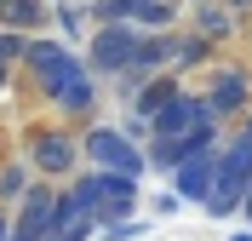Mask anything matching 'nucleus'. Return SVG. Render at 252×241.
I'll return each mask as SVG.
<instances>
[{
	"label": "nucleus",
	"mask_w": 252,
	"mask_h": 241,
	"mask_svg": "<svg viewBox=\"0 0 252 241\" xmlns=\"http://www.w3.org/2000/svg\"><path fill=\"white\" fill-rule=\"evenodd\" d=\"M23 64L40 75V86H46V98L58 103L63 115H86L97 103L92 92V75L75 64V52L58 46V40H23Z\"/></svg>",
	"instance_id": "1"
},
{
	"label": "nucleus",
	"mask_w": 252,
	"mask_h": 241,
	"mask_svg": "<svg viewBox=\"0 0 252 241\" xmlns=\"http://www.w3.org/2000/svg\"><path fill=\"white\" fill-rule=\"evenodd\" d=\"M247 190H252V132H247V138H235L229 149H218L212 190H206V212H212V218H229V212H241Z\"/></svg>",
	"instance_id": "2"
},
{
	"label": "nucleus",
	"mask_w": 252,
	"mask_h": 241,
	"mask_svg": "<svg viewBox=\"0 0 252 241\" xmlns=\"http://www.w3.org/2000/svg\"><path fill=\"white\" fill-rule=\"evenodd\" d=\"M75 201L97 212V224H115V218H126V212L138 207V178H132V172H109V167H97V172L75 178Z\"/></svg>",
	"instance_id": "3"
},
{
	"label": "nucleus",
	"mask_w": 252,
	"mask_h": 241,
	"mask_svg": "<svg viewBox=\"0 0 252 241\" xmlns=\"http://www.w3.org/2000/svg\"><path fill=\"white\" fill-rule=\"evenodd\" d=\"M138 40H143V29L138 23H97V34H92V69H103V75H126L132 69V58H138Z\"/></svg>",
	"instance_id": "4"
},
{
	"label": "nucleus",
	"mask_w": 252,
	"mask_h": 241,
	"mask_svg": "<svg viewBox=\"0 0 252 241\" xmlns=\"http://www.w3.org/2000/svg\"><path fill=\"white\" fill-rule=\"evenodd\" d=\"M212 121H218V115L206 109V98L172 92L155 115H149V132H155V138H184V132H195V127H212Z\"/></svg>",
	"instance_id": "5"
},
{
	"label": "nucleus",
	"mask_w": 252,
	"mask_h": 241,
	"mask_svg": "<svg viewBox=\"0 0 252 241\" xmlns=\"http://www.w3.org/2000/svg\"><path fill=\"white\" fill-rule=\"evenodd\" d=\"M52 218H58V190L52 184H29L6 241H52Z\"/></svg>",
	"instance_id": "6"
},
{
	"label": "nucleus",
	"mask_w": 252,
	"mask_h": 241,
	"mask_svg": "<svg viewBox=\"0 0 252 241\" xmlns=\"http://www.w3.org/2000/svg\"><path fill=\"white\" fill-rule=\"evenodd\" d=\"M80 149L92 155V167H109V172H132V178H143V149L132 144L126 132H115V127H97Z\"/></svg>",
	"instance_id": "7"
},
{
	"label": "nucleus",
	"mask_w": 252,
	"mask_h": 241,
	"mask_svg": "<svg viewBox=\"0 0 252 241\" xmlns=\"http://www.w3.org/2000/svg\"><path fill=\"white\" fill-rule=\"evenodd\" d=\"M212 167H218V149H212V144L189 149V155L172 167V178H178V195H184V201H206V190H212Z\"/></svg>",
	"instance_id": "8"
},
{
	"label": "nucleus",
	"mask_w": 252,
	"mask_h": 241,
	"mask_svg": "<svg viewBox=\"0 0 252 241\" xmlns=\"http://www.w3.org/2000/svg\"><path fill=\"white\" fill-rule=\"evenodd\" d=\"M29 155H34V167H40L46 178H63L69 167H75V138H69V132H34Z\"/></svg>",
	"instance_id": "9"
},
{
	"label": "nucleus",
	"mask_w": 252,
	"mask_h": 241,
	"mask_svg": "<svg viewBox=\"0 0 252 241\" xmlns=\"http://www.w3.org/2000/svg\"><path fill=\"white\" fill-rule=\"evenodd\" d=\"M92 230H97V212H92V207H80V201H75V190H69V195H58L52 241H86Z\"/></svg>",
	"instance_id": "10"
},
{
	"label": "nucleus",
	"mask_w": 252,
	"mask_h": 241,
	"mask_svg": "<svg viewBox=\"0 0 252 241\" xmlns=\"http://www.w3.org/2000/svg\"><path fill=\"white\" fill-rule=\"evenodd\" d=\"M247 75H235V69H223L218 80H212V92H206V109L212 115H235V109H247Z\"/></svg>",
	"instance_id": "11"
},
{
	"label": "nucleus",
	"mask_w": 252,
	"mask_h": 241,
	"mask_svg": "<svg viewBox=\"0 0 252 241\" xmlns=\"http://www.w3.org/2000/svg\"><path fill=\"white\" fill-rule=\"evenodd\" d=\"M201 144H212V127H195V132H184V138H155L149 161H155V167H178L189 149H201Z\"/></svg>",
	"instance_id": "12"
},
{
	"label": "nucleus",
	"mask_w": 252,
	"mask_h": 241,
	"mask_svg": "<svg viewBox=\"0 0 252 241\" xmlns=\"http://www.w3.org/2000/svg\"><path fill=\"white\" fill-rule=\"evenodd\" d=\"M46 23V0H0V29H34Z\"/></svg>",
	"instance_id": "13"
},
{
	"label": "nucleus",
	"mask_w": 252,
	"mask_h": 241,
	"mask_svg": "<svg viewBox=\"0 0 252 241\" xmlns=\"http://www.w3.org/2000/svg\"><path fill=\"white\" fill-rule=\"evenodd\" d=\"M172 92H178V80H172V75H155V80H149V86L138 92V115L149 121V115H155V109H160V103H166Z\"/></svg>",
	"instance_id": "14"
},
{
	"label": "nucleus",
	"mask_w": 252,
	"mask_h": 241,
	"mask_svg": "<svg viewBox=\"0 0 252 241\" xmlns=\"http://www.w3.org/2000/svg\"><path fill=\"white\" fill-rule=\"evenodd\" d=\"M92 12H97V23H121V17L132 23V17L143 12V0H97Z\"/></svg>",
	"instance_id": "15"
},
{
	"label": "nucleus",
	"mask_w": 252,
	"mask_h": 241,
	"mask_svg": "<svg viewBox=\"0 0 252 241\" xmlns=\"http://www.w3.org/2000/svg\"><path fill=\"white\" fill-rule=\"evenodd\" d=\"M23 190H29V172H23V167H6V172H0V195H6V201H23Z\"/></svg>",
	"instance_id": "16"
},
{
	"label": "nucleus",
	"mask_w": 252,
	"mask_h": 241,
	"mask_svg": "<svg viewBox=\"0 0 252 241\" xmlns=\"http://www.w3.org/2000/svg\"><path fill=\"white\" fill-rule=\"evenodd\" d=\"M172 58H178V64H206V34H189V40H178Z\"/></svg>",
	"instance_id": "17"
},
{
	"label": "nucleus",
	"mask_w": 252,
	"mask_h": 241,
	"mask_svg": "<svg viewBox=\"0 0 252 241\" xmlns=\"http://www.w3.org/2000/svg\"><path fill=\"white\" fill-rule=\"evenodd\" d=\"M201 29H206V34H223V29H229V12L206 6V12H201Z\"/></svg>",
	"instance_id": "18"
},
{
	"label": "nucleus",
	"mask_w": 252,
	"mask_h": 241,
	"mask_svg": "<svg viewBox=\"0 0 252 241\" xmlns=\"http://www.w3.org/2000/svg\"><path fill=\"white\" fill-rule=\"evenodd\" d=\"M247 6H252V0H229V12H247Z\"/></svg>",
	"instance_id": "19"
},
{
	"label": "nucleus",
	"mask_w": 252,
	"mask_h": 241,
	"mask_svg": "<svg viewBox=\"0 0 252 241\" xmlns=\"http://www.w3.org/2000/svg\"><path fill=\"white\" fill-rule=\"evenodd\" d=\"M241 212H247V218H252V190H247V201H241Z\"/></svg>",
	"instance_id": "20"
},
{
	"label": "nucleus",
	"mask_w": 252,
	"mask_h": 241,
	"mask_svg": "<svg viewBox=\"0 0 252 241\" xmlns=\"http://www.w3.org/2000/svg\"><path fill=\"white\" fill-rule=\"evenodd\" d=\"M6 236H12V224H6V218H0V241H6Z\"/></svg>",
	"instance_id": "21"
},
{
	"label": "nucleus",
	"mask_w": 252,
	"mask_h": 241,
	"mask_svg": "<svg viewBox=\"0 0 252 241\" xmlns=\"http://www.w3.org/2000/svg\"><path fill=\"white\" fill-rule=\"evenodd\" d=\"M0 86H6V64H0Z\"/></svg>",
	"instance_id": "22"
},
{
	"label": "nucleus",
	"mask_w": 252,
	"mask_h": 241,
	"mask_svg": "<svg viewBox=\"0 0 252 241\" xmlns=\"http://www.w3.org/2000/svg\"><path fill=\"white\" fill-rule=\"evenodd\" d=\"M235 241H252V236H235Z\"/></svg>",
	"instance_id": "23"
}]
</instances>
